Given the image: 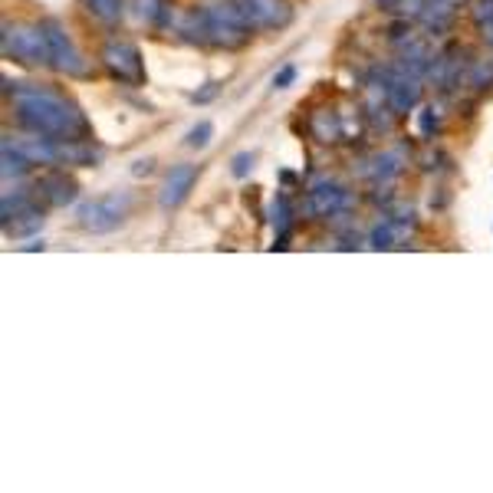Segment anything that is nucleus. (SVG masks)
Wrapping results in <instances>:
<instances>
[{
	"label": "nucleus",
	"mask_w": 493,
	"mask_h": 493,
	"mask_svg": "<svg viewBox=\"0 0 493 493\" xmlns=\"http://www.w3.org/2000/svg\"><path fill=\"white\" fill-rule=\"evenodd\" d=\"M13 109H17L20 125L33 135H47L57 142H85L89 135L83 112L53 89L20 85L13 89Z\"/></svg>",
	"instance_id": "1"
},
{
	"label": "nucleus",
	"mask_w": 493,
	"mask_h": 493,
	"mask_svg": "<svg viewBox=\"0 0 493 493\" xmlns=\"http://www.w3.org/2000/svg\"><path fill=\"white\" fill-rule=\"evenodd\" d=\"M129 208H132V198L129 194H105V198L85 201L79 208V228L89 230V234H112L115 228H122L125 218H129Z\"/></svg>",
	"instance_id": "2"
},
{
	"label": "nucleus",
	"mask_w": 493,
	"mask_h": 493,
	"mask_svg": "<svg viewBox=\"0 0 493 493\" xmlns=\"http://www.w3.org/2000/svg\"><path fill=\"white\" fill-rule=\"evenodd\" d=\"M4 53L20 59V63H30V67L49 63V43L47 33H43V23H37V27H27V23L10 27V23H4Z\"/></svg>",
	"instance_id": "3"
},
{
	"label": "nucleus",
	"mask_w": 493,
	"mask_h": 493,
	"mask_svg": "<svg viewBox=\"0 0 493 493\" xmlns=\"http://www.w3.org/2000/svg\"><path fill=\"white\" fill-rule=\"evenodd\" d=\"M43 33H47L49 43V67L67 73V76H89V63L83 59L79 47L69 37V30L59 20H43Z\"/></svg>",
	"instance_id": "4"
},
{
	"label": "nucleus",
	"mask_w": 493,
	"mask_h": 493,
	"mask_svg": "<svg viewBox=\"0 0 493 493\" xmlns=\"http://www.w3.org/2000/svg\"><path fill=\"white\" fill-rule=\"evenodd\" d=\"M103 63L119 83H129V85L145 83L142 57H139V49H135L132 43H125V40H115V43H109V47L103 49Z\"/></svg>",
	"instance_id": "5"
},
{
	"label": "nucleus",
	"mask_w": 493,
	"mask_h": 493,
	"mask_svg": "<svg viewBox=\"0 0 493 493\" xmlns=\"http://www.w3.org/2000/svg\"><path fill=\"white\" fill-rule=\"evenodd\" d=\"M194 181H198V165H175V168L165 175L162 181V191H158V204L165 211H175L181 208L184 201H188L191 188H194Z\"/></svg>",
	"instance_id": "6"
},
{
	"label": "nucleus",
	"mask_w": 493,
	"mask_h": 493,
	"mask_svg": "<svg viewBox=\"0 0 493 493\" xmlns=\"http://www.w3.org/2000/svg\"><path fill=\"white\" fill-rule=\"evenodd\" d=\"M349 208V191L339 184H316L306 194V214L309 218H336Z\"/></svg>",
	"instance_id": "7"
},
{
	"label": "nucleus",
	"mask_w": 493,
	"mask_h": 493,
	"mask_svg": "<svg viewBox=\"0 0 493 493\" xmlns=\"http://www.w3.org/2000/svg\"><path fill=\"white\" fill-rule=\"evenodd\" d=\"M240 10H244V17L250 20V27H260V30L283 27V23H290V17H293L283 0H240Z\"/></svg>",
	"instance_id": "8"
},
{
	"label": "nucleus",
	"mask_w": 493,
	"mask_h": 493,
	"mask_svg": "<svg viewBox=\"0 0 493 493\" xmlns=\"http://www.w3.org/2000/svg\"><path fill=\"white\" fill-rule=\"evenodd\" d=\"M37 198H43L49 208H67L76 201V181L67 178L63 171H49L37 181Z\"/></svg>",
	"instance_id": "9"
},
{
	"label": "nucleus",
	"mask_w": 493,
	"mask_h": 493,
	"mask_svg": "<svg viewBox=\"0 0 493 493\" xmlns=\"http://www.w3.org/2000/svg\"><path fill=\"white\" fill-rule=\"evenodd\" d=\"M411 234V220L405 218H385L381 224H375V230H372L369 244L375 246V250H391V246H399L401 240Z\"/></svg>",
	"instance_id": "10"
},
{
	"label": "nucleus",
	"mask_w": 493,
	"mask_h": 493,
	"mask_svg": "<svg viewBox=\"0 0 493 493\" xmlns=\"http://www.w3.org/2000/svg\"><path fill=\"white\" fill-rule=\"evenodd\" d=\"M385 99H389V109L391 112H408L411 105H417V99H421V85H417V79H391L389 85H385Z\"/></svg>",
	"instance_id": "11"
},
{
	"label": "nucleus",
	"mask_w": 493,
	"mask_h": 493,
	"mask_svg": "<svg viewBox=\"0 0 493 493\" xmlns=\"http://www.w3.org/2000/svg\"><path fill=\"white\" fill-rule=\"evenodd\" d=\"M40 224H43V211H40L37 204H27V208L13 211L10 218H4V228H7V234H13V238H23L30 230H40Z\"/></svg>",
	"instance_id": "12"
},
{
	"label": "nucleus",
	"mask_w": 493,
	"mask_h": 493,
	"mask_svg": "<svg viewBox=\"0 0 493 493\" xmlns=\"http://www.w3.org/2000/svg\"><path fill=\"white\" fill-rule=\"evenodd\" d=\"M83 7L103 23H115L122 17V0H83Z\"/></svg>",
	"instance_id": "13"
},
{
	"label": "nucleus",
	"mask_w": 493,
	"mask_h": 493,
	"mask_svg": "<svg viewBox=\"0 0 493 493\" xmlns=\"http://www.w3.org/2000/svg\"><path fill=\"white\" fill-rule=\"evenodd\" d=\"M313 132L319 142H336V139H339V119L329 112H319L313 119Z\"/></svg>",
	"instance_id": "14"
},
{
	"label": "nucleus",
	"mask_w": 493,
	"mask_h": 493,
	"mask_svg": "<svg viewBox=\"0 0 493 493\" xmlns=\"http://www.w3.org/2000/svg\"><path fill=\"white\" fill-rule=\"evenodd\" d=\"M401 155L399 152H389V155H379V158H375V168H372V175H375V178L379 181H389V178H395V175H399L401 171Z\"/></svg>",
	"instance_id": "15"
},
{
	"label": "nucleus",
	"mask_w": 493,
	"mask_h": 493,
	"mask_svg": "<svg viewBox=\"0 0 493 493\" xmlns=\"http://www.w3.org/2000/svg\"><path fill=\"white\" fill-rule=\"evenodd\" d=\"M290 214H293V211H290V201H286V194H280V198L273 201V228H276V234H280V240L286 238V230H290Z\"/></svg>",
	"instance_id": "16"
},
{
	"label": "nucleus",
	"mask_w": 493,
	"mask_h": 493,
	"mask_svg": "<svg viewBox=\"0 0 493 493\" xmlns=\"http://www.w3.org/2000/svg\"><path fill=\"white\" fill-rule=\"evenodd\" d=\"M211 139H214V125H211V122H198V125H194V129L188 132L184 145H188V148H208Z\"/></svg>",
	"instance_id": "17"
},
{
	"label": "nucleus",
	"mask_w": 493,
	"mask_h": 493,
	"mask_svg": "<svg viewBox=\"0 0 493 493\" xmlns=\"http://www.w3.org/2000/svg\"><path fill=\"white\" fill-rule=\"evenodd\" d=\"M135 13H139V20H145V23H155L158 20V13H162V0H132Z\"/></svg>",
	"instance_id": "18"
},
{
	"label": "nucleus",
	"mask_w": 493,
	"mask_h": 493,
	"mask_svg": "<svg viewBox=\"0 0 493 493\" xmlns=\"http://www.w3.org/2000/svg\"><path fill=\"white\" fill-rule=\"evenodd\" d=\"M250 168H254V155H246V152L234 155V162H230V175H234V178L250 175Z\"/></svg>",
	"instance_id": "19"
},
{
	"label": "nucleus",
	"mask_w": 493,
	"mask_h": 493,
	"mask_svg": "<svg viewBox=\"0 0 493 493\" xmlns=\"http://www.w3.org/2000/svg\"><path fill=\"white\" fill-rule=\"evenodd\" d=\"M474 17H477V23H480V27L493 30V0H480V4H477V10H474Z\"/></svg>",
	"instance_id": "20"
},
{
	"label": "nucleus",
	"mask_w": 493,
	"mask_h": 493,
	"mask_svg": "<svg viewBox=\"0 0 493 493\" xmlns=\"http://www.w3.org/2000/svg\"><path fill=\"white\" fill-rule=\"evenodd\" d=\"M293 79H296V67H283L273 76V85H276V89H286V85L293 83Z\"/></svg>",
	"instance_id": "21"
},
{
	"label": "nucleus",
	"mask_w": 493,
	"mask_h": 493,
	"mask_svg": "<svg viewBox=\"0 0 493 493\" xmlns=\"http://www.w3.org/2000/svg\"><path fill=\"white\" fill-rule=\"evenodd\" d=\"M435 129H437L435 109H425V112H421V132H425L427 139H431V132H435Z\"/></svg>",
	"instance_id": "22"
},
{
	"label": "nucleus",
	"mask_w": 493,
	"mask_h": 493,
	"mask_svg": "<svg viewBox=\"0 0 493 493\" xmlns=\"http://www.w3.org/2000/svg\"><path fill=\"white\" fill-rule=\"evenodd\" d=\"M148 168H152V162H139L135 165V175H148Z\"/></svg>",
	"instance_id": "23"
}]
</instances>
